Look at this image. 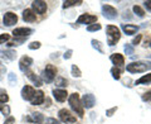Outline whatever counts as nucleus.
<instances>
[{
	"label": "nucleus",
	"mask_w": 151,
	"mask_h": 124,
	"mask_svg": "<svg viewBox=\"0 0 151 124\" xmlns=\"http://www.w3.org/2000/svg\"><path fill=\"white\" fill-rule=\"evenodd\" d=\"M106 32H107V44L115 46L121 38L120 29L116 26H108L106 28Z\"/></svg>",
	"instance_id": "f257e3e1"
},
{
	"label": "nucleus",
	"mask_w": 151,
	"mask_h": 124,
	"mask_svg": "<svg viewBox=\"0 0 151 124\" xmlns=\"http://www.w3.org/2000/svg\"><path fill=\"white\" fill-rule=\"evenodd\" d=\"M69 105L72 108V110L78 114L79 118L83 117V105L81 103V99H79V95L77 93H73L69 96Z\"/></svg>",
	"instance_id": "f03ea898"
},
{
	"label": "nucleus",
	"mask_w": 151,
	"mask_h": 124,
	"mask_svg": "<svg viewBox=\"0 0 151 124\" xmlns=\"http://www.w3.org/2000/svg\"><path fill=\"white\" fill-rule=\"evenodd\" d=\"M149 69H151V62L149 63H146V62H131L130 65H127L126 70L129 71L131 74H136V72H145V71H147Z\"/></svg>",
	"instance_id": "7ed1b4c3"
},
{
	"label": "nucleus",
	"mask_w": 151,
	"mask_h": 124,
	"mask_svg": "<svg viewBox=\"0 0 151 124\" xmlns=\"http://www.w3.org/2000/svg\"><path fill=\"white\" fill-rule=\"evenodd\" d=\"M55 74H57V69L54 67V66L53 65H47L45 69L43 70V72H42V76H43V80L45 81V82L49 84L54 80Z\"/></svg>",
	"instance_id": "20e7f679"
},
{
	"label": "nucleus",
	"mask_w": 151,
	"mask_h": 124,
	"mask_svg": "<svg viewBox=\"0 0 151 124\" xmlns=\"http://www.w3.org/2000/svg\"><path fill=\"white\" fill-rule=\"evenodd\" d=\"M58 117L63 123H67V124L76 123V117L72 115V113L69 110H67V109H60L59 113H58Z\"/></svg>",
	"instance_id": "39448f33"
},
{
	"label": "nucleus",
	"mask_w": 151,
	"mask_h": 124,
	"mask_svg": "<svg viewBox=\"0 0 151 124\" xmlns=\"http://www.w3.org/2000/svg\"><path fill=\"white\" fill-rule=\"evenodd\" d=\"M102 13H103V17L110 19V20H113V19L117 18V10L112 5H103L102 7Z\"/></svg>",
	"instance_id": "423d86ee"
},
{
	"label": "nucleus",
	"mask_w": 151,
	"mask_h": 124,
	"mask_svg": "<svg viewBox=\"0 0 151 124\" xmlns=\"http://www.w3.org/2000/svg\"><path fill=\"white\" fill-rule=\"evenodd\" d=\"M94 22H97V17L96 15H91V14H82V15L77 19V23H79V24H89V26H92Z\"/></svg>",
	"instance_id": "0eeeda50"
},
{
	"label": "nucleus",
	"mask_w": 151,
	"mask_h": 124,
	"mask_svg": "<svg viewBox=\"0 0 151 124\" xmlns=\"http://www.w3.org/2000/svg\"><path fill=\"white\" fill-rule=\"evenodd\" d=\"M32 8L37 14H44L47 12V3L42 1V0H37V1L32 3Z\"/></svg>",
	"instance_id": "6e6552de"
},
{
	"label": "nucleus",
	"mask_w": 151,
	"mask_h": 124,
	"mask_svg": "<svg viewBox=\"0 0 151 124\" xmlns=\"http://www.w3.org/2000/svg\"><path fill=\"white\" fill-rule=\"evenodd\" d=\"M3 22L6 27H10V26L15 24V23L18 22V17H17V14H14L13 12H8V13L4 14Z\"/></svg>",
	"instance_id": "1a4fd4ad"
},
{
	"label": "nucleus",
	"mask_w": 151,
	"mask_h": 124,
	"mask_svg": "<svg viewBox=\"0 0 151 124\" xmlns=\"http://www.w3.org/2000/svg\"><path fill=\"white\" fill-rule=\"evenodd\" d=\"M94 104H96V99H94V96L92 94H86V95H83V98H82V105L83 108H86V109H91Z\"/></svg>",
	"instance_id": "9d476101"
},
{
	"label": "nucleus",
	"mask_w": 151,
	"mask_h": 124,
	"mask_svg": "<svg viewBox=\"0 0 151 124\" xmlns=\"http://www.w3.org/2000/svg\"><path fill=\"white\" fill-rule=\"evenodd\" d=\"M25 75H27V77L29 79V80L32 81V82L35 85V86L39 88V86H42V85H43V81L40 80V77H39V76H38V75H35V74L33 72L32 70L28 69V70L25 71Z\"/></svg>",
	"instance_id": "9b49d317"
},
{
	"label": "nucleus",
	"mask_w": 151,
	"mask_h": 124,
	"mask_svg": "<svg viewBox=\"0 0 151 124\" xmlns=\"http://www.w3.org/2000/svg\"><path fill=\"white\" fill-rule=\"evenodd\" d=\"M32 65H33V58H30L29 56H23L20 58V61H19V67H20L22 71H24V72Z\"/></svg>",
	"instance_id": "f8f14e48"
},
{
	"label": "nucleus",
	"mask_w": 151,
	"mask_h": 124,
	"mask_svg": "<svg viewBox=\"0 0 151 124\" xmlns=\"http://www.w3.org/2000/svg\"><path fill=\"white\" fill-rule=\"evenodd\" d=\"M34 94H35V91H34V89H33L32 86L25 85V86L22 89V98L24 100H29L30 101V100L33 99V96H34Z\"/></svg>",
	"instance_id": "ddd939ff"
},
{
	"label": "nucleus",
	"mask_w": 151,
	"mask_h": 124,
	"mask_svg": "<svg viewBox=\"0 0 151 124\" xmlns=\"http://www.w3.org/2000/svg\"><path fill=\"white\" fill-rule=\"evenodd\" d=\"M111 61L113 62V65H115V67H122L125 63V57L120 55V53H113L111 56Z\"/></svg>",
	"instance_id": "4468645a"
},
{
	"label": "nucleus",
	"mask_w": 151,
	"mask_h": 124,
	"mask_svg": "<svg viewBox=\"0 0 151 124\" xmlns=\"http://www.w3.org/2000/svg\"><path fill=\"white\" fill-rule=\"evenodd\" d=\"M53 96H54V99L57 100V101L62 103V101H64V100L67 99L68 94H67V91H65V90L55 89V90H53Z\"/></svg>",
	"instance_id": "2eb2a0df"
},
{
	"label": "nucleus",
	"mask_w": 151,
	"mask_h": 124,
	"mask_svg": "<svg viewBox=\"0 0 151 124\" xmlns=\"http://www.w3.org/2000/svg\"><path fill=\"white\" fill-rule=\"evenodd\" d=\"M44 101V93L40 91V90H38V91H35L34 96H33V99L30 100L32 105H40Z\"/></svg>",
	"instance_id": "dca6fc26"
},
{
	"label": "nucleus",
	"mask_w": 151,
	"mask_h": 124,
	"mask_svg": "<svg viewBox=\"0 0 151 124\" xmlns=\"http://www.w3.org/2000/svg\"><path fill=\"white\" fill-rule=\"evenodd\" d=\"M33 33V31L30 28H17V29L13 31L14 37H28Z\"/></svg>",
	"instance_id": "f3484780"
},
{
	"label": "nucleus",
	"mask_w": 151,
	"mask_h": 124,
	"mask_svg": "<svg viewBox=\"0 0 151 124\" xmlns=\"http://www.w3.org/2000/svg\"><path fill=\"white\" fill-rule=\"evenodd\" d=\"M23 19H24L25 22H29V23L35 22V19H37L35 13L33 12L32 9H25V10L23 12Z\"/></svg>",
	"instance_id": "a211bd4d"
},
{
	"label": "nucleus",
	"mask_w": 151,
	"mask_h": 124,
	"mask_svg": "<svg viewBox=\"0 0 151 124\" xmlns=\"http://www.w3.org/2000/svg\"><path fill=\"white\" fill-rule=\"evenodd\" d=\"M122 31H124L126 34L131 36V34H135V33L139 31V27L137 26H132V24H124L122 26Z\"/></svg>",
	"instance_id": "6ab92c4d"
},
{
	"label": "nucleus",
	"mask_w": 151,
	"mask_h": 124,
	"mask_svg": "<svg viewBox=\"0 0 151 124\" xmlns=\"http://www.w3.org/2000/svg\"><path fill=\"white\" fill-rule=\"evenodd\" d=\"M82 0H65L63 1V8H69V7H74V5H81Z\"/></svg>",
	"instance_id": "aec40b11"
},
{
	"label": "nucleus",
	"mask_w": 151,
	"mask_h": 124,
	"mask_svg": "<svg viewBox=\"0 0 151 124\" xmlns=\"http://www.w3.org/2000/svg\"><path fill=\"white\" fill-rule=\"evenodd\" d=\"M29 120H33V122H35V123H43L44 122V117L42 115V113H34L32 115V118H28Z\"/></svg>",
	"instance_id": "412c9836"
},
{
	"label": "nucleus",
	"mask_w": 151,
	"mask_h": 124,
	"mask_svg": "<svg viewBox=\"0 0 151 124\" xmlns=\"http://www.w3.org/2000/svg\"><path fill=\"white\" fill-rule=\"evenodd\" d=\"M149 82H151V74L144 75L142 77H140L135 84H136V85H141V84H149Z\"/></svg>",
	"instance_id": "4be33fe9"
},
{
	"label": "nucleus",
	"mask_w": 151,
	"mask_h": 124,
	"mask_svg": "<svg viewBox=\"0 0 151 124\" xmlns=\"http://www.w3.org/2000/svg\"><path fill=\"white\" fill-rule=\"evenodd\" d=\"M1 55H3V57H6L8 60H14L17 57V53H15V51H3L1 52Z\"/></svg>",
	"instance_id": "5701e85b"
},
{
	"label": "nucleus",
	"mask_w": 151,
	"mask_h": 124,
	"mask_svg": "<svg viewBox=\"0 0 151 124\" xmlns=\"http://www.w3.org/2000/svg\"><path fill=\"white\" fill-rule=\"evenodd\" d=\"M111 74H112V77L115 79V80H120V77H121V70L119 69V67H113L111 69Z\"/></svg>",
	"instance_id": "b1692460"
},
{
	"label": "nucleus",
	"mask_w": 151,
	"mask_h": 124,
	"mask_svg": "<svg viewBox=\"0 0 151 124\" xmlns=\"http://www.w3.org/2000/svg\"><path fill=\"white\" fill-rule=\"evenodd\" d=\"M91 43H92V47H93L94 50H97L98 52H101V53H103V48H102V44H101V42H100V41L92 39V41H91Z\"/></svg>",
	"instance_id": "393cba45"
},
{
	"label": "nucleus",
	"mask_w": 151,
	"mask_h": 124,
	"mask_svg": "<svg viewBox=\"0 0 151 124\" xmlns=\"http://www.w3.org/2000/svg\"><path fill=\"white\" fill-rule=\"evenodd\" d=\"M132 10H134V13L136 14L137 17H140V18H142L144 15H145V12H144V9L141 8V7H139V5H135L134 8H132Z\"/></svg>",
	"instance_id": "a878e982"
},
{
	"label": "nucleus",
	"mask_w": 151,
	"mask_h": 124,
	"mask_svg": "<svg viewBox=\"0 0 151 124\" xmlns=\"http://www.w3.org/2000/svg\"><path fill=\"white\" fill-rule=\"evenodd\" d=\"M9 101V96H8V93L5 91V90H0V103H8Z\"/></svg>",
	"instance_id": "bb28decb"
},
{
	"label": "nucleus",
	"mask_w": 151,
	"mask_h": 124,
	"mask_svg": "<svg viewBox=\"0 0 151 124\" xmlns=\"http://www.w3.org/2000/svg\"><path fill=\"white\" fill-rule=\"evenodd\" d=\"M81 70H79V67L77 65H72V76H74V77H81Z\"/></svg>",
	"instance_id": "cd10ccee"
},
{
	"label": "nucleus",
	"mask_w": 151,
	"mask_h": 124,
	"mask_svg": "<svg viewBox=\"0 0 151 124\" xmlns=\"http://www.w3.org/2000/svg\"><path fill=\"white\" fill-rule=\"evenodd\" d=\"M67 80H65L64 77H57L55 79V86H67Z\"/></svg>",
	"instance_id": "c85d7f7f"
},
{
	"label": "nucleus",
	"mask_w": 151,
	"mask_h": 124,
	"mask_svg": "<svg viewBox=\"0 0 151 124\" xmlns=\"http://www.w3.org/2000/svg\"><path fill=\"white\" fill-rule=\"evenodd\" d=\"M101 24H92V26H88L87 27V31L88 32H96V31H100L101 29Z\"/></svg>",
	"instance_id": "c756f323"
},
{
	"label": "nucleus",
	"mask_w": 151,
	"mask_h": 124,
	"mask_svg": "<svg viewBox=\"0 0 151 124\" xmlns=\"http://www.w3.org/2000/svg\"><path fill=\"white\" fill-rule=\"evenodd\" d=\"M125 53L126 55H134V46L132 44H125Z\"/></svg>",
	"instance_id": "7c9ffc66"
},
{
	"label": "nucleus",
	"mask_w": 151,
	"mask_h": 124,
	"mask_svg": "<svg viewBox=\"0 0 151 124\" xmlns=\"http://www.w3.org/2000/svg\"><path fill=\"white\" fill-rule=\"evenodd\" d=\"M9 39H10V36L6 34V33H4V34H0V44L5 43V42H8Z\"/></svg>",
	"instance_id": "2f4dec72"
},
{
	"label": "nucleus",
	"mask_w": 151,
	"mask_h": 124,
	"mask_svg": "<svg viewBox=\"0 0 151 124\" xmlns=\"http://www.w3.org/2000/svg\"><path fill=\"white\" fill-rule=\"evenodd\" d=\"M8 77H9V82H10V85H15V82H17V76H15V74L10 72V74L8 75Z\"/></svg>",
	"instance_id": "473e14b6"
},
{
	"label": "nucleus",
	"mask_w": 151,
	"mask_h": 124,
	"mask_svg": "<svg viewBox=\"0 0 151 124\" xmlns=\"http://www.w3.org/2000/svg\"><path fill=\"white\" fill-rule=\"evenodd\" d=\"M0 110L3 112V114H5L6 117L10 114V108H9L8 105H0Z\"/></svg>",
	"instance_id": "72a5a7b5"
},
{
	"label": "nucleus",
	"mask_w": 151,
	"mask_h": 124,
	"mask_svg": "<svg viewBox=\"0 0 151 124\" xmlns=\"http://www.w3.org/2000/svg\"><path fill=\"white\" fill-rule=\"evenodd\" d=\"M29 48L30 50H38V48H40V42H32V43L29 44Z\"/></svg>",
	"instance_id": "f704fd0d"
},
{
	"label": "nucleus",
	"mask_w": 151,
	"mask_h": 124,
	"mask_svg": "<svg viewBox=\"0 0 151 124\" xmlns=\"http://www.w3.org/2000/svg\"><path fill=\"white\" fill-rule=\"evenodd\" d=\"M142 100L144 101H151V91H147L142 95Z\"/></svg>",
	"instance_id": "c9c22d12"
},
{
	"label": "nucleus",
	"mask_w": 151,
	"mask_h": 124,
	"mask_svg": "<svg viewBox=\"0 0 151 124\" xmlns=\"http://www.w3.org/2000/svg\"><path fill=\"white\" fill-rule=\"evenodd\" d=\"M117 110V106H113V108H111V109H108V110L106 112V115L107 117H112V114L115 113Z\"/></svg>",
	"instance_id": "e433bc0d"
},
{
	"label": "nucleus",
	"mask_w": 151,
	"mask_h": 124,
	"mask_svg": "<svg viewBox=\"0 0 151 124\" xmlns=\"http://www.w3.org/2000/svg\"><path fill=\"white\" fill-rule=\"evenodd\" d=\"M72 53H73V51H72V50H68V51L64 53V56H63V57H64L65 60H69L70 57H72Z\"/></svg>",
	"instance_id": "4c0bfd02"
},
{
	"label": "nucleus",
	"mask_w": 151,
	"mask_h": 124,
	"mask_svg": "<svg viewBox=\"0 0 151 124\" xmlns=\"http://www.w3.org/2000/svg\"><path fill=\"white\" fill-rule=\"evenodd\" d=\"M47 124H60L58 120H55L54 118H48L47 119Z\"/></svg>",
	"instance_id": "58836bf2"
},
{
	"label": "nucleus",
	"mask_w": 151,
	"mask_h": 124,
	"mask_svg": "<svg viewBox=\"0 0 151 124\" xmlns=\"http://www.w3.org/2000/svg\"><path fill=\"white\" fill-rule=\"evenodd\" d=\"M4 72H6V67H5L4 65L0 63V77L3 76V74H4Z\"/></svg>",
	"instance_id": "ea45409f"
},
{
	"label": "nucleus",
	"mask_w": 151,
	"mask_h": 124,
	"mask_svg": "<svg viewBox=\"0 0 151 124\" xmlns=\"http://www.w3.org/2000/svg\"><path fill=\"white\" fill-rule=\"evenodd\" d=\"M140 41H141V34H139L134 41H132V44H139V43H140Z\"/></svg>",
	"instance_id": "a19ab883"
},
{
	"label": "nucleus",
	"mask_w": 151,
	"mask_h": 124,
	"mask_svg": "<svg viewBox=\"0 0 151 124\" xmlns=\"http://www.w3.org/2000/svg\"><path fill=\"white\" fill-rule=\"evenodd\" d=\"M14 122H15V119H14L13 117H9L6 120H5V124H13Z\"/></svg>",
	"instance_id": "79ce46f5"
},
{
	"label": "nucleus",
	"mask_w": 151,
	"mask_h": 124,
	"mask_svg": "<svg viewBox=\"0 0 151 124\" xmlns=\"http://www.w3.org/2000/svg\"><path fill=\"white\" fill-rule=\"evenodd\" d=\"M144 4H145L146 9H147V10H150V12H151V1H145Z\"/></svg>",
	"instance_id": "37998d69"
},
{
	"label": "nucleus",
	"mask_w": 151,
	"mask_h": 124,
	"mask_svg": "<svg viewBox=\"0 0 151 124\" xmlns=\"http://www.w3.org/2000/svg\"><path fill=\"white\" fill-rule=\"evenodd\" d=\"M150 47H151V41H150Z\"/></svg>",
	"instance_id": "c03bdc74"
}]
</instances>
